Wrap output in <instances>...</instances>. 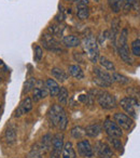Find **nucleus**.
<instances>
[{
  "instance_id": "1",
  "label": "nucleus",
  "mask_w": 140,
  "mask_h": 158,
  "mask_svg": "<svg viewBox=\"0 0 140 158\" xmlns=\"http://www.w3.org/2000/svg\"><path fill=\"white\" fill-rule=\"evenodd\" d=\"M127 28H124L121 33L120 37H119L118 41V48H119V54H120L121 59L127 64H131V57L129 54L128 47H127Z\"/></svg>"
},
{
  "instance_id": "2",
  "label": "nucleus",
  "mask_w": 140,
  "mask_h": 158,
  "mask_svg": "<svg viewBox=\"0 0 140 158\" xmlns=\"http://www.w3.org/2000/svg\"><path fill=\"white\" fill-rule=\"evenodd\" d=\"M84 49L88 52V56L91 60V62L96 63L99 56V51H98V44L94 37L88 36V38H85L84 40Z\"/></svg>"
},
{
  "instance_id": "3",
  "label": "nucleus",
  "mask_w": 140,
  "mask_h": 158,
  "mask_svg": "<svg viewBox=\"0 0 140 158\" xmlns=\"http://www.w3.org/2000/svg\"><path fill=\"white\" fill-rule=\"evenodd\" d=\"M94 82L97 84L99 87H109L113 82L112 77L105 70H101L100 68H94Z\"/></svg>"
},
{
  "instance_id": "4",
  "label": "nucleus",
  "mask_w": 140,
  "mask_h": 158,
  "mask_svg": "<svg viewBox=\"0 0 140 158\" xmlns=\"http://www.w3.org/2000/svg\"><path fill=\"white\" fill-rule=\"evenodd\" d=\"M97 102L98 104L101 106L103 108H106V110H111V108H114L116 106V101L115 98L112 94L108 92H97Z\"/></svg>"
},
{
  "instance_id": "5",
  "label": "nucleus",
  "mask_w": 140,
  "mask_h": 158,
  "mask_svg": "<svg viewBox=\"0 0 140 158\" xmlns=\"http://www.w3.org/2000/svg\"><path fill=\"white\" fill-rule=\"evenodd\" d=\"M138 105H139V102H137L135 99H133L130 97H126L121 100V106H122V108L127 114H129V116L133 117L134 119H136L138 117L137 110H136Z\"/></svg>"
},
{
  "instance_id": "6",
  "label": "nucleus",
  "mask_w": 140,
  "mask_h": 158,
  "mask_svg": "<svg viewBox=\"0 0 140 158\" xmlns=\"http://www.w3.org/2000/svg\"><path fill=\"white\" fill-rule=\"evenodd\" d=\"M103 129L107 132V134L110 138H121L123 135L122 128L118 125L114 121L107 119V120L103 123Z\"/></svg>"
},
{
  "instance_id": "7",
  "label": "nucleus",
  "mask_w": 140,
  "mask_h": 158,
  "mask_svg": "<svg viewBox=\"0 0 140 158\" xmlns=\"http://www.w3.org/2000/svg\"><path fill=\"white\" fill-rule=\"evenodd\" d=\"M114 120H115V123L124 130H130L134 126L133 119L129 118V116H127V115L122 114V113H116V114H114Z\"/></svg>"
},
{
  "instance_id": "8",
  "label": "nucleus",
  "mask_w": 140,
  "mask_h": 158,
  "mask_svg": "<svg viewBox=\"0 0 140 158\" xmlns=\"http://www.w3.org/2000/svg\"><path fill=\"white\" fill-rule=\"evenodd\" d=\"M95 154L99 158H111L113 156L111 147L103 142H97L95 145Z\"/></svg>"
},
{
  "instance_id": "9",
  "label": "nucleus",
  "mask_w": 140,
  "mask_h": 158,
  "mask_svg": "<svg viewBox=\"0 0 140 158\" xmlns=\"http://www.w3.org/2000/svg\"><path fill=\"white\" fill-rule=\"evenodd\" d=\"M37 86H35L33 88V101L38 102L41 99H44L49 95V90L46 88V85H44L42 81H36Z\"/></svg>"
},
{
  "instance_id": "10",
  "label": "nucleus",
  "mask_w": 140,
  "mask_h": 158,
  "mask_svg": "<svg viewBox=\"0 0 140 158\" xmlns=\"http://www.w3.org/2000/svg\"><path fill=\"white\" fill-rule=\"evenodd\" d=\"M78 151H79L80 155H82L83 157L91 158L94 155V151H93L91 143L88 140H83L78 143Z\"/></svg>"
},
{
  "instance_id": "11",
  "label": "nucleus",
  "mask_w": 140,
  "mask_h": 158,
  "mask_svg": "<svg viewBox=\"0 0 140 158\" xmlns=\"http://www.w3.org/2000/svg\"><path fill=\"white\" fill-rule=\"evenodd\" d=\"M64 112L63 107L59 105H53L51 107L50 112H49V120L51 121L53 126H57L58 125L59 118L61 116V113Z\"/></svg>"
},
{
  "instance_id": "12",
  "label": "nucleus",
  "mask_w": 140,
  "mask_h": 158,
  "mask_svg": "<svg viewBox=\"0 0 140 158\" xmlns=\"http://www.w3.org/2000/svg\"><path fill=\"white\" fill-rule=\"evenodd\" d=\"M42 42H43L44 48H46L48 50L52 51H58L59 50V44L56 39L54 38L53 35H43L42 37Z\"/></svg>"
},
{
  "instance_id": "13",
  "label": "nucleus",
  "mask_w": 140,
  "mask_h": 158,
  "mask_svg": "<svg viewBox=\"0 0 140 158\" xmlns=\"http://www.w3.org/2000/svg\"><path fill=\"white\" fill-rule=\"evenodd\" d=\"M31 108H33V100L30 98H25L22 101V103L20 104L18 108L15 110V117H20L23 114H26Z\"/></svg>"
},
{
  "instance_id": "14",
  "label": "nucleus",
  "mask_w": 140,
  "mask_h": 158,
  "mask_svg": "<svg viewBox=\"0 0 140 158\" xmlns=\"http://www.w3.org/2000/svg\"><path fill=\"white\" fill-rule=\"evenodd\" d=\"M45 85H46V88H48V90H49V94H50L51 97H56V95L58 94L59 89L60 88H59L58 84L55 81L54 79H48Z\"/></svg>"
},
{
  "instance_id": "15",
  "label": "nucleus",
  "mask_w": 140,
  "mask_h": 158,
  "mask_svg": "<svg viewBox=\"0 0 140 158\" xmlns=\"http://www.w3.org/2000/svg\"><path fill=\"white\" fill-rule=\"evenodd\" d=\"M45 153L46 152L44 151V148L42 147L41 143H39V144H36L35 146L33 147V149H31L28 155H27V158H41L42 155H44Z\"/></svg>"
},
{
  "instance_id": "16",
  "label": "nucleus",
  "mask_w": 140,
  "mask_h": 158,
  "mask_svg": "<svg viewBox=\"0 0 140 158\" xmlns=\"http://www.w3.org/2000/svg\"><path fill=\"white\" fill-rule=\"evenodd\" d=\"M63 42H64L65 46L69 47V48H75V47L80 46L81 40L73 35H68V36H65V37L63 38Z\"/></svg>"
},
{
  "instance_id": "17",
  "label": "nucleus",
  "mask_w": 140,
  "mask_h": 158,
  "mask_svg": "<svg viewBox=\"0 0 140 158\" xmlns=\"http://www.w3.org/2000/svg\"><path fill=\"white\" fill-rule=\"evenodd\" d=\"M64 136L61 133H57L56 135L53 138L52 141V146H53V151H56V152H63L64 148V141H63Z\"/></svg>"
},
{
  "instance_id": "18",
  "label": "nucleus",
  "mask_w": 140,
  "mask_h": 158,
  "mask_svg": "<svg viewBox=\"0 0 140 158\" xmlns=\"http://www.w3.org/2000/svg\"><path fill=\"white\" fill-rule=\"evenodd\" d=\"M85 134L91 138H96L97 135H99L101 132V126L98 123H95V125H90L85 128Z\"/></svg>"
},
{
  "instance_id": "19",
  "label": "nucleus",
  "mask_w": 140,
  "mask_h": 158,
  "mask_svg": "<svg viewBox=\"0 0 140 158\" xmlns=\"http://www.w3.org/2000/svg\"><path fill=\"white\" fill-rule=\"evenodd\" d=\"M63 158H77V155H76V152L73 149L72 143L71 142H68L64 145Z\"/></svg>"
},
{
  "instance_id": "20",
  "label": "nucleus",
  "mask_w": 140,
  "mask_h": 158,
  "mask_svg": "<svg viewBox=\"0 0 140 158\" xmlns=\"http://www.w3.org/2000/svg\"><path fill=\"white\" fill-rule=\"evenodd\" d=\"M68 70H69V74L71 75V76L77 79H82L84 77L83 70L78 65H70L69 67H68Z\"/></svg>"
},
{
  "instance_id": "21",
  "label": "nucleus",
  "mask_w": 140,
  "mask_h": 158,
  "mask_svg": "<svg viewBox=\"0 0 140 158\" xmlns=\"http://www.w3.org/2000/svg\"><path fill=\"white\" fill-rule=\"evenodd\" d=\"M109 7L114 13H118L124 7V0H108Z\"/></svg>"
},
{
  "instance_id": "22",
  "label": "nucleus",
  "mask_w": 140,
  "mask_h": 158,
  "mask_svg": "<svg viewBox=\"0 0 140 158\" xmlns=\"http://www.w3.org/2000/svg\"><path fill=\"white\" fill-rule=\"evenodd\" d=\"M51 73H52V75L55 77V78L58 79L59 81H65L66 79L68 78V75L66 74L63 69H60V68H57V67L52 68Z\"/></svg>"
},
{
  "instance_id": "23",
  "label": "nucleus",
  "mask_w": 140,
  "mask_h": 158,
  "mask_svg": "<svg viewBox=\"0 0 140 158\" xmlns=\"http://www.w3.org/2000/svg\"><path fill=\"white\" fill-rule=\"evenodd\" d=\"M52 141H53V138H52V135H51L50 133L45 134V135L42 138L41 145H42V147H43L45 152H48V151H50V149H51V147H52Z\"/></svg>"
},
{
  "instance_id": "24",
  "label": "nucleus",
  "mask_w": 140,
  "mask_h": 158,
  "mask_svg": "<svg viewBox=\"0 0 140 158\" xmlns=\"http://www.w3.org/2000/svg\"><path fill=\"white\" fill-rule=\"evenodd\" d=\"M5 136H6V140H7V142L9 143V144H13V143L16 141L15 130H14L13 128H8V129L6 130Z\"/></svg>"
},
{
  "instance_id": "25",
  "label": "nucleus",
  "mask_w": 140,
  "mask_h": 158,
  "mask_svg": "<svg viewBox=\"0 0 140 158\" xmlns=\"http://www.w3.org/2000/svg\"><path fill=\"white\" fill-rule=\"evenodd\" d=\"M99 62H100V65L103 66V68H106L107 70H112V72L115 70V66H114V64L112 63L110 60H108L107 57L101 56L100 60H99Z\"/></svg>"
},
{
  "instance_id": "26",
  "label": "nucleus",
  "mask_w": 140,
  "mask_h": 158,
  "mask_svg": "<svg viewBox=\"0 0 140 158\" xmlns=\"http://www.w3.org/2000/svg\"><path fill=\"white\" fill-rule=\"evenodd\" d=\"M58 101L59 103L61 104V105H66V103H67V100H68V91L67 89L65 88V87H61L60 89H59V92H58Z\"/></svg>"
},
{
  "instance_id": "27",
  "label": "nucleus",
  "mask_w": 140,
  "mask_h": 158,
  "mask_svg": "<svg viewBox=\"0 0 140 158\" xmlns=\"http://www.w3.org/2000/svg\"><path fill=\"white\" fill-rule=\"evenodd\" d=\"M70 132H71V135H72L75 139H81L85 135V130H84L82 127H79V126L73 127Z\"/></svg>"
},
{
  "instance_id": "28",
  "label": "nucleus",
  "mask_w": 140,
  "mask_h": 158,
  "mask_svg": "<svg viewBox=\"0 0 140 158\" xmlns=\"http://www.w3.org/2000/svg\"><path fill=\"white\" fill-rule=\"evenodd\" d=\"M140 5V0H125L124 1V10L126 11H129L130 9L135 8V9L138 10Z\"/></svg>"
},
{
  "instance_id": "29",
  "label": "nucleus",
  "mask_w": 140,
  "mask_h": 158,
  "mask_svg": "<svg viewBox=\"0 0 140 158\" xmlns=\"http://www.w3.org/2000/svg\"><path fill=\"white\" fill-rule=\"evenodd\" d=\"M77 15L80 20H86L90 16V9L88 7H80L77 12Z\"/></svg>"
},
{
  "instance_id": "30",
  "label": "nucleus",
  "mask_w": 140,
  "mask_h": 158,
  "mask_svg": "<svg viewBox=\"0 0 140 158\" xmlns=\"http://www.w3.org/2000/svg\"><path fill=\"white\" fill-rule=\"evenodd\" d=\"M108 140H109L110 144L112 145V147H113L114 149H116V151H119V152L122 153L123 152V145H122V143H121V141L119 140V138H110L109 136Z\"/></svg>"
},
{
  "instance_id": "31",
  "label": "nucleus",
  "mask_w": 140,
  "mask_h": 158,
  "mask_svg": "<svg viewBox=\"0 0 140 158\" xmlns=\"http://www.w3.org/2000/svg\"><path fill=\"white\" fill-rule=\"evenodd\" d=\"M112 79H113V81H116L119 82V84H128L129 82V79L127 78V77L123 76V75L121 74H118V73L113 72V75H112Z\"/></svg>"
},
{
  "instance_id": "32",
  "label": "nucleus",
  "mask_w": 140,
  "mask_h": 158,
  "mask_svg": "<svg viewBox=\"0 0 140 158\" xmlns=\"http://www.w3.org/2000/svg\"><path fill=\"white\" fill-rule=\"evenodd\" d=\"M67 123H68V120H67V116H66V113L63 112V113H61L60 118H59V121H58V125H57V127H58L59 129L63 131V130H65L66 127H67Z\"/></svg>"
},
{
  "instance_id": "33",
  "label": "nucleus",
  "mask_w": 140,
  "mask_h": 158,
  "mask_svg": "<svg viewBox=\"0 0 140 158\" xmlns=\"http://www.w3.org/2000/svg\"><path fill=\"white\" fill-rule=\"evenodd\" d=\"M131 52L137 56H140V40L136 39L131 42Z\"/></svg>"
},
{
  "instance_id": "34",
  "label": "nucleus",
  "mask_w": 140,
  "mask_h": 158,
  "mask_svg": "<svg viewBox=\"0 0 140 158\" xmlns=\"http://www.w3.org/2000/svg\"><path fill=\"white\" fill-rule=\"evenodd\" d=\"M36 86V79L35 78H29L24 86V92H29L31 89H33Z\"/></svg>"
},
{
  "instance_id": "35",
  "label": "nucleus",
  "mask_w": 140,
  "mask_h": 158,
  "mask_svg": "<svg viewBox=\"0 0 140 158\" xmlns=\"http://www.w3.org/2000/svg\"><path fill=\"white\" fill-rule=\"evenodd\" d=\"M42 55H43V51H42V49L39 46H37L35 50V61L39 62L42 59Z\"/></svg>"
},
{
  "instance_id": "36",
  "label": "nucleus",
  "mask_w": 140,
  "mask_h": 158,
  "mask_svg": "<svg viewBox=\"0 0 140 158\" xmlns=\"http://www.w3.org/2000/svg\"><path fill=\"white\" fill-rule=\"evenodd\" d=\"M49 31L51 33V35H57V34L60 33V28L58 26H55V25H52V26L49 27Z\"/></svg>"
},
{
  "instance_id": "37",
  "label": "nucleus",
  "mask_w": 140,
  "mask_h": 158,
  "mask_svg": "<svg viewBox=\"0 0 140 158\" xmlns=\"http://www.w3.org/2000/svg\"><path fill=\"white\" fill-rule=\"evenodd\" d=\"M60 157V153L56 151H53L52 149V153H51V158H59Z\"/></svg>"
},
{
  "instance_id": "38",
  "label": "nucleus",
  "mask_w": 140,
  "mask_h": 158,
  "mask_svg": "<svg viewBox=\"0 0 140 158\" xmlns=\"http://www.w3.org/2000/svg\"><path fill=\"white\" fill-rule=\"evenodd\" d=\"M66 1H68V2H78L79 0H66Z\"/></svg>"
},
{
  "instance_id": "39",
  "label": "nucleus",
  "mask_w": 140,
  "mask_h": 158,
  "mask_svg": "<svg viewBox=\"0 0 140 158\" xmlns=\"http://www.w3.org/2000/svg\"><path fill=\"white\" fill-rule=\"evenodd\" d=\"M1 64H2V61H1V60H0V65H1Z\"/></svg>"
},
{
  "instance_id": "40",
  "label": "nucleus",
  "mask_w": 140,
  "mask_h": 158,
  "mask_svg": "<svg viewBox=\"0 0 140 158\" xmlns=\"http://www.w3.org/2000/svg\"><path fill=\"white\" fill-rule=\"evenodd\" d=\"M95 1H99V0H95Z\"/></svg>"
}]
</instances>
